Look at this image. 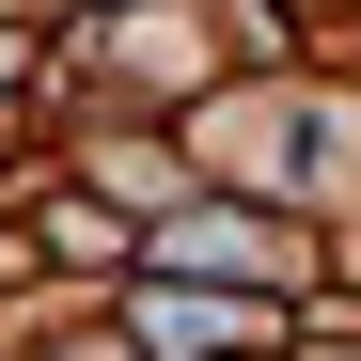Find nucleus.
<instances>
[{
    "label": "nucleus",
    "instance_id": "1",
    "mask_svg": "<svg viewBox=\"0 0 361 361\" xmlns=\"http://www.w3.org/2000/svg\"><path fill=\"white\" fill-rule=\"evenodd\" d=\"M235 330H252V314H204V298H157V314H142L157 361H204V345H235Z\"/></svg>",
    "mask_w": 361,
    "mask_h": 361
},
{
    "label": "nucleus",
    "instance_id": "2",
    "mask_svg": "<svg viewBox=\"0 0 361 361\" xmlns=\"http://www.w3.org/2000/svg\"><path fill=\"white\" fill-rule=\"evenodd\" d=\"M16 63H32V47H16V32H0V94H16Z\"/></svg>",
    "mask_w": 361,
    "mask_h": 361
}]
</instances>
